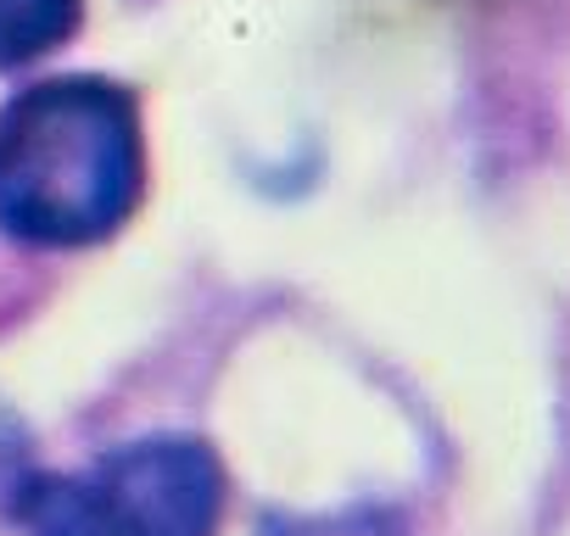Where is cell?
I'll list each match as a JSON object with an SVG mask.
<instances>
[{"instance_id":"obj_1","label":"cell","mask_w":570,"mask_h":536,"mask_svg":"<svg viewBox=\"0 0 570 536\" xmlns=\"http://www.w3.org/2000/svg\"><path fill=\"white\" fill-rule=\"evenodd\" d=\"M146 196V123L129 85L57 73L0 107V235L73 251L118 235Z\"/></svg>"},{"instance_id":"obj_2","label":"cell","mask_w":570,"mask_h":536,"mask_svg":"<svg viewBox=\"0 0 570 536\" xmlns=\"http://www.w3.org/2000/svg\"><path fill=\"white\" fill-rule=\"evenodd\" d=\"M224 464L202 436H140L85 469H35L12 492L29 536H218Z\"/></svg>"},{"instance_id":"obj_3","label":"cell","mask_w":570,"mask_h":536,"mask_svg":"<svg viewBox=\"0 0 570 536\" xmlns=\"http://www.w3.org/2000/svg\"><path fill=\"white\" fill-rule=\"evenodd\" d=\"M85 23V0H0V73L62 51Z\"/></svg>"},{"instance_id":"obj_4","label":"cell","mask_w":570,"mask_h":536,"mask_svg":"<svg viewBox=\"0 0 570 536\" xmlns=\"http://www.w3.org/2000/svg\"><path fill=\"white\" fill-rule=\"evenodd\" d=\"M263 536H403L392 508H336V514H268Z\"/></svg>"},{"instance_id":"obj_5","label":"cell","mask_w":570,"mask_h":536,"mask_svg":"<svg viewBox=\"0 0 570 536\" xmlns=\"http://www.w3.org/2000/svg\"><path fill=\"white\" fill-rule=\"evenodd\" d=\"M35 475V458H29V430H23V419L0 403V497L12 503V492L23 486Z\"/></svg>"}]
</instances>
